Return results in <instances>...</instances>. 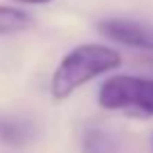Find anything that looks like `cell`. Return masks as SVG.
<instances>
[{"instance_id":"obj_1","label":"cell","mask_w":153,"mask_h":153,"mask_svg":"<svg viewBox=\"0 0 153 153\" xmlns=\"http://www.w3.org/2000/svg\"><path fill=\"white\" fill-rule=\"evenodd\" d=\"M120 65H122V54L115 48L99 43L76 45L61 59V63L52 74V83H50L52 99L54 101L68 99L74 90L86 86L95 76H101L104 72H110Z\"/></svg>"},{"instance_id":"obj_2","label":"cell","mask_w":153,"mask_h":153,"mask_svg":"<svg viewBox=\"0 0 153 153\" xmlns=\"http://www.w3.org/2000/svg\"><path fill=\"white\" fill-rule=\"evenodd\" d=\"M97 101L104 110H137L153 115V79L117 74L101 83Z\"/></svg>"},{"instance_id":"obj_3","label":"cell","mask_w":153,"mask_h":153,"mask_svg":"<svg viewBox=\"0 0 153 153\" xmlns=\"http://www.w3.org/2000/svg\"><path fill=\"white\" fill-rule=\"evenodd\" d=\"M101 36L113 43L128 45L137 50H151L153 52V27L131 18H104L97 23Z\"/></svg>"},{"instance_id":"obj_4","label":"cell","mask_w":153,"mask_h":153,"mask_svg":"<svg viewBox=\"0 0 153 153\" xmlns=\"http://www.w3.org/2000/svg\"><path fill=\"white\" fill-rule=\"evenodd\" d=\"M36 135V126L29 120L20 117H5L0 115V140L14 146H23Z\"/></svg>"},{"instance_id":"obj_5","label":"cell","mask_w":153,"mask_h":153,"mask_svg":"<svg viewBox=\"0 0 153 153\" xmlns=\"http://www.w3.org/2000/svg\"><path fill=\"white\" fill-rule=\"evenodd\" d=\"M32 25V16L18 7H7L0 5V36L7 34H18Z\"/></svg>"},{"instance_id":"obj_6","label":"cell","mask_w":153,"mask_h":153,"mask_svg":"<svg viewBox=\"0 0 153 153\" xmlns=\"http://www.w3.org/2000/svg\"><path fill=\"white\" fill-rule=\"evenodd\" d=\"M115 140L101 128H88L83 133V153H113Z\"/></svg>"},{"instance_id":"obj_7","label":"cell","mask_w":153,"mask_h":153,"mask_svg":"<svg viewBox=\"0 0 153 153\" xmlns=\"http://www.w3.org/2000/svg\"><path fill=\"white\" fill-rule=\"evenodd\" d=\"M14 2H23V5H45V2H52V0H14Z\"/></svg>"}]
</instances>
